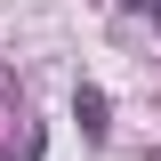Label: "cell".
<instances>
[{
  "instance_id": "obj_1",
  "label": "cell",
  "mask_w": 161,
  "mask_h": 161,
  "mask_svg": "<svg viewBox=\"0 0 161 161\" xmlns=\"http://www.w3.org/2000/svg\"><path fill=\"white\" fill-rule=\"evenodd\" d=\"M80 129H89V137H105V97H97V89H80Z\"/></svg>"
}]
</instances>
